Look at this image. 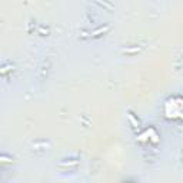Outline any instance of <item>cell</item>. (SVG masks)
<instances>
[{"label":"cell","instance_id":"1","mask_svg":"<svg viewBox=\"0 0 183 183\" xmlns=\"http://www.w3.org/2000/svg\"><path fill=\"white\" fill-rule=\"evenodd\" d=\"M109 29V26H107V27H104V29H103V27H100V29H97V30H96V32H93V36H97V34H99V33H102V32H103V33H104V32H106V30H107Z\"/></svg>","mask_w":183,"mask_h":183}]
</instances>
